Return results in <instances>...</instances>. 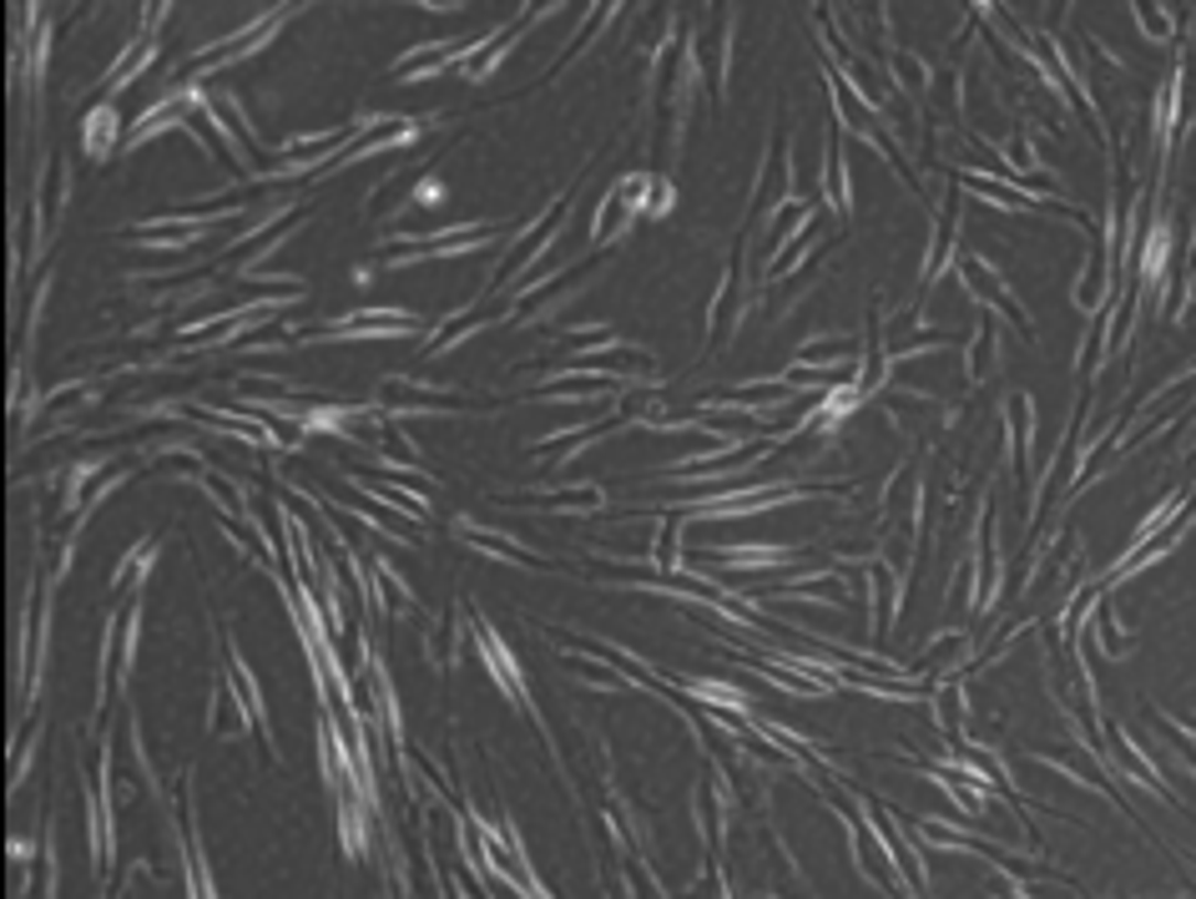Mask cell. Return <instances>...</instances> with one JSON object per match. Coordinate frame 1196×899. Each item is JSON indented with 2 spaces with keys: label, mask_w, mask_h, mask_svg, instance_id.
Wrapping results in <instances>:
<instances>
[{
  "label": "cell",
  "mask_w": 1196,
  "mask_h": 899,
  "mask_svg": "<svg viewBox=\"0 0 1196 899\" xmlns=\"http://www.w3.org/2000/svg\"><path fill=\"white\" fill-rule=\"evenodd\" d=\"M1141 288L1156 293V309H1161V293H1166V268H1172V217L1156 207V223L1146 228V243H1141Z\"/></svg>",
  "instance_id": "cell-1"
},
{
  "label": "cell",
  "mask_w": 1196,
  "mask_h": 899,
  "mask_svg": "<svg viewBox=\"0 0 1196 899\" xmlns=\"http://www.w3.org/2000/svg\"><path fill=\"white\" fill-rule=\"evenodd\" d=\"M737 283H742V258H728V268H722V278H718V293H712V309H707V329L718 339H732V329H737Z\"/></svg>",
  "instance_id": "cell-2"
},
{
  "label": "cell",
  "mask_w": 1196,
  "mask_h": 899,
  "mask_svg": "<svg viewBox=\"0 0 1196 899\" xmlns=\"http://www.w3.org/2000/svg\"><path fill=\"white\" fill-rule=\"evenodd\" d=\"M994 334H1000V324H990V319H980V324H974V339H969V349H965V374H969V379H984V374H990V364H994Z\"/></svg>",
  "instance_id": "cell-3"
},
{
  "label": "cell",
  "mask_w": 1196,
  "mask_h": 899,
  "mask_svg": "<svg viewBox=\"0 0 1196 899\" xmlns=\"http://www.w3.org/2000/svg\"><path fill=\"white\" fill-rule=\"evenodd\" d=\"M1131 15H1136V25L1146 31L1151 41H1172L1176 25H1182L1176 6H1151V0H1136V6H1131Z\"/></svg>",
  "instance_id": "cell-4"
}]
</instances>
